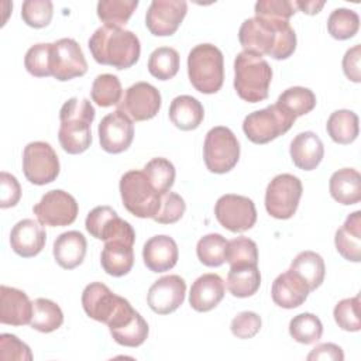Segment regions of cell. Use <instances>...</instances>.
Segmentation results:
<instances>
[{"mask_svg":"<svg viewBox=\"0 0 361 361\" xmlns=\"http://www.w3.org/2000/svg\"><path fill=\"white\" fill-rule=\"evenodd\" d=\"M186 11L185 0H154L147 10L145 25L155 37H169L176 32Z\"/></svg>","mask_w":361,"mask_h":361,"instance_id":"cell-16","label":"cell"},{"mask_svg":"<svg viewBox=\"0 0 361 361\" xmlns=\"http://www.w3.org/2000/svg\"><path fill=\"white\" fill-rule=\"evenodd\" d=\"M360 28V17L354 10L350 8H336L330 13L327 18L329 34L340 41L353 38Z\"/></svg>","mask_w":361,"mask_h":361,"instance_id":"cell-41","label":"cell"},{"mask_svg":"<svg viewBox=\"0 0 361 361\" xmlns=\"http://www.w3.org/2000/svg\"><path fill=\"white\" fill-rule=\"evenodd\" d=\"M138 6L137 0H100L97 3V17L104 25L123 27Z\"/></svg>","mask_w":361,"mask_h":361,"instance_id":"cell-36","label":"cell"},{"mask_svg":"<svg viewBox=\"0 0 361 361\" xmlns=\"http://www.w3.org/2000/svg\"><path fill=\"white\" fill-rule=\"evenodd\" d=\"M333 316L340 329L345 331H358L361 329L360 295L340 300L333 310Z\"/></svg>","mask_w":361,"mask_h":361,"instance_id":"cell-47","label":"cell"},{"mask_svg":"<svg viewBox=\"0 0 361 361\" xmlns=\"http://www.w3.org/2000/svg\"><path fill=\"white\" fill-rule=\"evenodd\" d=\"M295 6L296 8L302 10L303 13L309 14V16H313V14H317L323 6H324V1H313V0H309V1H295Z\"/></svg>","mask_w":361,"mask_h":361,"instance_id":"cell-55","label":"cell"},{"mask_svg":"<svg viewBox=\"0 0 361 361\" xmlns=\"http://www.w3.org/2000/svg\"><path fill=\"white\" fill-rule=\"evenodd\" d=\"M34 310L30 326L41 333H51L59 329L63 323V313L61 307L45 298H38L32 302Z\"/></svg>","mask_w":361,"mask_h":361,"instance_id":"cell-35","label":"cell"},{"mask_svg":"<svg viewBox=\"0 0 361 361\" xmlns=\"http://www.w3.org/2000/svg\"><path fill=\"white\" fill-rule=\"evenodd\" d=\"M310 289L305 281L295 272L288 269L286 272L278 275L272 283L271 295L275 305L283 309L299 307L307 299Z\"/></svg>","mask_w":361,"mask_h":361,"instance_id":"cell-23","label":"cell"},{"mask_svg":"<svg viewBox=\"0 0 361 361\" xmlns=\"http://www.w3.org/2000/svg\"><path fill=\"white\" fill-rule=\"evenodd\" d=\"M326 130L334 142L341 145L351 144L360 133L358 116L351 110H336L330 114Z\"/></svg>","mask_w":361,"mask_h":361,"instance_id":"cell-34","label":"cell"},{"mask_svg":"<svg viewBox=\"0 0 361 361\" xmlns=\"http://www.w3.org/2000/svg\"><path fill=\"white\" fill-rule=\"evenodd\" d=\"M331 197L344 204H355L361 200V176L357 169L341 168L336 171L329 182Z\"/></svg>","mask_w":361,"mask_h":361,"instance_id":"cell-29","label":"cell"},{"mask_svg":"<svg viewBox=\"0 0 361 361\" xmlns=\"http://www.w3.org/2000/svg\"><path fill=\"white\" fill-rule=\"evenodd\" d=\"M142 172L161 195L169 192L173 185L175 166L166 158H152L149 162H147Z\"/></svg>","mask_w":361,"mask_h":361,"instance_id":"cell-43","label":"cell"},{"mask_svg":"<svg viewBox=\"0 0 361 361\" xmlns=\"http://www.w3.org/2000/svg\"><path fill=\"white\" fill-rule=\"evenodd\" d=\"M51 47L52 44L41 42L32 45L24 58V65L28 73L35 78L52 76L51 73Z\"/></svg>","mask_w":361,"mask_h":361,"instance_id":"cell-45","label":"cell"},{"mask_svg":"<svg viewBox=\"0 0 361 361\" xmlns=\"http://www.w3.org/2000/svg\"><path fill=\"white\" fill-rule=\"evenodd\" d=\"M87 62L80 45L73 38H61L51 47V73L59 82L83 76Z\"/></svg>","mask_w":361,"mask_h":361,"instance_id":"cell-14","label":"cell"},{"mask_svg":"<svg viewBox=\"0 0 361 361\" xmlns=\"http://www.w3.org/2000/svg\"><path fill=\"white\" fill-rule=\"evenodd\" d=\"M227 245L228 241L221 234H206L197 241V258L206 267H220L226 262Z\"/></svg>","mask_w":361,"mask_h":361,"instance_id":"cell-40","label":"cell"},{"mask_svg":"<svg viewBox=\"0 0 361 361\" xmlns=\"http://www.w3.org/2000/svg\"><path fill=\"white\" fill-rule=\"evenodd\" d=\"M0 360L10 361V360H18V361H31L32 354L30 347L23 343L17 336L3 333L0 336Z\"/></svg>","mask_w":361,"mask_h":361,"instance_id":"cell-50","label":"cell"},{"mask_svg":"<svg viewBox=\"0 0 361 361\" xmlns=\"http://www.w3.org/2000/svg\"><path fill=\"white\" fill-rule=\"evenodd\" d=\"M238 41L244 51L286 59L296 49V34L289 21L252 17L244 20L238 30Z\"/></svg>","mask_w":361,"mask_h":361,"instance_id":"cell-1","label":"cell"},{"mask_svg":"<svg viewBox=\"0 0 361 361\" xmlns=\"http://www.w3.org/2000/svg\"><path fill=\"white\" fill-rule=\"evenodd\" d=\"M295 120L293 114L275 103L250 113L243 121V131L251 142L267 144L289 131Z\"/></svg>","mask_w":361,"mask_h":361,"instance_id":"cell-7","label":"cell"},{"mask_svg":"<svg viewBox=\"0 0 361 361\" xmlns=\"http://www.w3.org/2000/svg\"><path fill=\"white\" fill-rule=\"evenodd\" d=\"M188 75L192 86L204 94L216 93L224 82V58L213 44H199L188 55Z\"/></svg>","mask_w":361,"mask_h":361,"instance_id":"cell-5","label":"cell"},{"mask_svg":"<svg viewBox=\"0 0 361 361\" xmlns=\"http://www.w3.org/2000/svg\"><path fill=\"white\" fill-rule=\"evenodd\" d=\"M179 251L175 240L169 235H154L144 244L142 259L152 272H165L178 262Z\"/></svg>","mask_w":361,"mask_h":361,"instance_id":"cell-22","label":"cell"},{"mask_svg":"<svg viewBox=\"0 0 361 361\" xmlns=\"http://www.w3.org/2000/svg\"><path fill=\"white\" fill-rule=\"evenodd\" d=\"M240 158V144L228 127L217 126L209 130L203 145L206 168L213 173L231 171Z\"/></svg>","mask_w":361,"mask_h":361,"instance_id":"cell-8","label":"cell"},{"mask_svg":"<svg viewBox=\"0 0 361 361\" xmlns=\"http://www.w3.org/2000/svg\"><path fill=\"white\" fill-rule=\"evenodd\" d=\"M289 334L300 344H313L323 334V324L313 313H300L289 322Z\"/></svg>","mask_w":361,"mask_h":361,"instance_id":"cell-42","label":"cell"},{"mask_svg":"<svg viewBox=\"0 0 361 361\" xmlns=\"http://www.w3.org/2000/svg\"><path fill=\"white\" fill-rule=\"evenodd\" d=\"M303 186L298 176L290 173L276 175L265 190V209L269 216L286 220L290 219L299 206Z\"/></svg>","mask_w":361,"mask_h":361,"instance_id":"cell-9","label":"cell"},{"mask_svg":"<svg viewBox=\"0 0 361 361\" xmlns=\"http://www.w3.org/2000/svg\"><path fill=\"white\" fill-rule=\"evenodd\" d=\"M87 243L80 231L71 230L59 234L54 241V258L63 269L79 267L86 255Z\"/></svg>","mask_w":361,"mask_h":361,"instance_id":"cell-26","label":"cell"},{"mask_svg":"<svg viewBox=\"0 0 361 361\" xmlns=\"http://www.w3.org/2000/svg\"><path fill=\"white\" fill-rule=\"evenodd\" d=\"M217 221L233 233L250 230L257 221V210L254 202L241 195H223L214 206Z\"/></svg>","mask_w":361,"mask_h":361,"instance_id":"cell-13","label":"cell"},{"mask_svg":"<svg viewBox=\"0 0 361 361\" xmlns=\"http://www.w3.org/2000/svg\"><path fill=\"white\" fill-rule=\"evenodd\" d=\"M289 154L295 166L303 171L316 169L324 157V147L313 131L299 133L290 142Z\"/></svg>","mask_w":361,"mask_h":361,"instance_id":"cell-25","label":"cell"},{"mask_svg":"<svg viewBox=\"0 0 361 361\" xmlns=\"http://www.w3.org/2000/svg\"><path fill=\"white\" fill-rule=\"evenodd\" d=\"M120 195L124 207L135 217L154 219L159 210L161 193L151 185L142 171H128L120 179Z\"/></svg>","mask_w":361,"mask_h":361,"instance_id":"cell-6","label":"cell"},{"mask_svg":"<svg viewBox=\"0 0 361 361\" xmlns=\"http://www.w3.org/2000/svg\"><path fill=\"white\" fill-rule=\"evenodd\" d=\"M224 292V281L217 274H204L193 282L189 303L196 312H209L221 302Z\"/></svg>","mask_w":361,"mask_h":361,"instance_id":"cell-24","label":"cell"},{"mask_svg":"<svg viewBox=\"0 0 361 361\" xmlns=\"http://www.w3.org/2000/svg\"><path fill=\"white\" fill-rule=\"evenodd\" d=\"M94 107L87 99L72 97L63 103L59 111L61 127L58 140L65 152L76 155L90 147V126L94 120Z\"/></svg>","mask_w":361,"mask_h":361,"instance_id":"cell-3","label":"cell"},{"mask_svg":"<svg viewBox=\"0 0 361 361\" xmlns=\"http://www.w3.org/2000/svg\"><path fill=\"white\" fill-rule=\"evenodd\" d=\"M226 262L230 267L237 265H257L258 264V248L255 241L248 237H235L228 241L226 251Z\"/></svg>","mask_w":361,"mask_h":361,"instance_id":"cell-44","label":"cell"},{"mask_svg":"<svg viewBox=\"0 0 361 361\" xmlns=\"http://www.w3.org/2000/svg\"><path fill=\"white\" fill-rule=\"evenodd\" d=\"M360 58H361V45H354L353 48H350L343 58V71L344 75L355 82L360 83L361 82V73H360Z\"/></svg>","mask_w":361,"mask_h":361,"instance_id":"cell-53","label":"cell"},{"mask_svg":"<svg viewBox=\"0 0 361 361\" xmlns=\"http://www.w3.org/2000/svg\"><path fill=\"white\" fill-rule=\"evenodd\" d=\"M272 68L258 54L243 51L234 59V89L240 99L258 103L268 97Z\"/></svg>","mask_w":361,"mask_h":361,"instance_id":"cell-4","label":"cell"},{"mask_svg":"<svg viewBox=\"0 0 361 361\" xmlns=\"http://www.w3.org/2000/svg\"><path fill=\"white\" fill-rule=\"evenodd\" d=\"M92 100L100 107H110L118 104L123 97V89L118 78L111 73L99 75L92 85Z\"/></svg>","mask_w":361,"mask_h":361,"instance_id":"cell-39","label":"cell"},{"mask_svg":"<svg viewBox=\"0 0 361 361\" xmlns=\"http://www.w3.org/2000/svg\"><path fill=\"white\" fill-rule=\"evenodd\" d=\"M32 310V302L25 292L6 285L0 286V323L10 326L30 324Z\"/></svg>","mask_w":361,"mask_h":361,"instance_id":"cell-21","label":"cell"},{"mask_svg":"<svg viewBox=\"0 0 361 361\" xmlns=\"http://www.w3.org/2000/svg\"><path fill=\"white\" fill-rule=\"evenodd\" d=\"M45 241V228L39 221L32 219L20 220L10 233V245L13 251L23 258L38 255L42 251Z\"/></svg>","mask_w":361,"mask_h":361,"instance_id":"cell-20","label":"cell"},{"mask_svg":"<svg viewBox=\"0 0 361 361\" xmlns=\"http://www.w3.org/2000/svg\"><path fill=\"white\" fill-rule=\"evenodd\" d=\"M124 298L113 293L104 283L92 282L82 293V306L85 313L96 322L107 324Z\"/></svg>","mask_w":361,"mask_h":361,"instance_id":"cell-19","label":"cell"},{"mask_svg":"<svg viewBox=\"0 0 361 361\" xmlns=\"http://www.w3.org/2000/svg\"><path fill=\"white\" fill-rule=\"evenodd\" d=\"M261 285V274L257 265L230 267L227 289L235 298H248L257 293Z\"/></svg>","mask_w":361,"mask_h":361,"instance_id":"cell-32","label":"cell"},{"mask_svg":"<svg viewBox=\"0 0 361 361\" xmlns=\"http://www.w3.org/2000/svg\"><path fill=\"white\" fill-rule=\"evenodd\" d=\"M21 197V186L16 176L8 172L0 173V207L7 209L18 203Z\"/></svg>","mask_w":361,"mask_h":361,"instance_id":"cell-52","label":"cell"},{"mask_svg":"<svg viewBox=\"0 0 361 361\" xmlns=\"http://www.w3.org/2000/svg\"><path fill=\"white\" fill-rule=\"evenodd\" d=\"M186 210L185 200L175 192L161 195V204L154 220L159 224H173L183 216Z\"/></svg>","mask_w":361,"mask_h":361,"instance_id":"cell-48","label":"cell"},{"mask_svg":"<svg viewBox=\"0 0 361 361\" xmlns=\"http://www.w3.org/2000/svg\"><path fill=\"white\" fill-rule=\"evenodd\" d=\"M289 269L305 281L310 292L317 289L324 281V274H326L324 261L322 255H319L314 251L299 252L292 261Z\"/></svg>","mask_w":361,"mask_h":361,"instance_id":"cell-31","label":"cell"},{"mask_svg":"<svg viewBox=\"0 0 361 361\" xmlns=\"http://www.w3.org/2000/svg\"><path fill=\"white\" fill-rule=\"evenodd\" d=\"M185 293V281L179 275H166L151 285L147 302L152 312L158 314H169L183 303Z\"/></svg>","mask_w":361,"mask_h":361,"instance_id":"cell-18","label":"cell"},{"mask_svg":"<svg viewBox=\"0 0 361 361\" xmlns=\"http://www.w3.org/2000/svg\"><path fill=\"white\" fill-rule=\"evenodd\" d=\"M110 334L116 343L124 347H138L148 337V324L142 316L134 310L127 316L121 323L114 327H110Z\"/></svg>","mask_w":361,"mask_h":361,"instance_id":"cell-33","label":"cell"},{"mask_svg":"<svg viewBox=\"0 0 361 361\" xmlns=\"http://www.w3.org/2000/svg\"><path fill=\"white\" fill-rule=\"evenodd\" d=\"M23 172L32 185H47L59 175V159L55 149L44 141H34L23 151Z\"/></svg>","mask_w":361,"mask_h":361,"instance_id":"cell-10","label":"cell"},{"mask_svg":"<svg viewBox=\"0 0 361 361\" xmlns=\"http://www.w3.org/2000/svg\"><path fill=\"white\" fill-rule=\"evenodd\" d=\"M309 361H316V360H331V361H343L344 360V353L341 347L333 343H322L316 345L307 355Z\"/></svg>","mask_w":361,"mask_h":361,"instance_id":"cell-54","label":"cell"},{"mask_svg":"<svg viewBox=\"0 0 361 361\" xmlns=\"http://www.w3.org/2000/svg\"><path fill=\"white\" fill-rule=\"evenodd\" d=\"M159 109L161 93L155 86L147 82H137L131 85L117 104V110L135 121H145L155 117Z\"/></svg>","mask_w":361,"mask_h":361,"instance_id":"cell-15","label":"cell"},{"mask_svg":"<svg viewBox=\"0 0 361 361\" xmlns=\"http://www.w3.org/2000/svg\"><path fill=\"white\" fill-rule=\"evenodd\" d=\"M276 104L288 110L295 117H300L310 113L314 109L316 96L307 87L293 86L279 94Z\"/></svg>","mask_w":361,"mask_h":361,"instance_id":"cell-37","label":"cell"},{"mask_svg":"<svg viewBox=\"0 0 361 361\" xmlns=\"http://www.w3.org/2000/svg\"><path fill=\"white\" fill-rule=\"evenodd\" d=\"M32 212L42 226L63 227L76 220L79 206L72 195L65 190L55 189L47 192L32 207Z\"/></svg>","mask_w":361,"mask_h":361,"instance_id":"cell-12","label":"cell"},{"mask_svg":"<svg viewBox=\"0 0 361 361\" xmlns=\"http://www.w3.org/2000/svg\"><path fill=\"white\" fill-rule=\"evenodd\" d=\"M87 45L97 63L116 69L131 68L141 52L140 39L134 32L113 25L99 27L89 38Z\"/></svg>","mask_w":361,"mask_h":361,"instance_id":"cell-2","label":"cell"},{"mask_svg":"<svg viewBox=\"0 0 361 361\" xmlns=\"http://www.w3.org/2000/svg\"><path fill=\"white\" fill-rule=\"evenodd\" d=\"M100 147L109 154L124 152L133 142V120L120 110L104 116L97 128Z\"/></svg>","mask_w":361,"mask_h":361,"instance_id":"cell-17","label":"cell"},{"mask_svg":"<svg viewBox=\"0 0 361 361\" xmlns=\"http://www.w3.org/2000/svg\"><path fill=\"white\" fill-rule=\"evenodd\" d=\"M54 14V6L49 0H25L21 7L23 21L32 28L47 27Z\"/></svg>","mask_w":361,"mask_h":361,"instance_id":"cell-46","label":"cell"},{"mask_svg":"<svg viewBox=\"0 0 361 361\" xmlns=\"http://www.w3.org/2000/svg\"><path fill=\"white\" fill-rule=\"evenodd\" d=\"M334 244L337 252L347 261H361V212L347 216L344 224L336 231Z\"/></svg>","mask_w":361,"mask_h":361,"instance_id":"cell-27","label":"cell"},{"mask_svg":"<svg viewBox=\"0 0 361 361\" xmlns=\"http://www.w3.org/2000/svg\"><path fill=\"white\" fill-rule=\"evenodd\" d=\"M230 329L237 338H251L261 329V317L255 312H241L231 320Z\"/></svg>","mask_w":361,"mask_h":361,"instance_id":"cell-51","label":"cell"},{"mask_svg":"<svg viewBox=\"0 0 361 361\" xmlns=\"http://www.w3.org/2000/svg\"><path fill=\"white\" fill-rule=\"evenodd\" d=\"M85 227L87 233L102 241H126L134 245L135 231L131 224L118 217L110 206H97L89 212Z\"/></svg>","mask_w":361,"mask_h":361,"instance_id":"cell-11","label":"cell"},{"mask_svg":"<svg viewBox=\"0 0 361 361\" xmlns=\"http://www.w3.org/2000/svg\"><path fill=\"white\" fill-rule=\"evenodd\" d=\"M100 264L106 274L111 276L127 275L134 265L133 244L126 241H106L100 255Z\"/></svg>","mask_w":361,"mask_h":361,"instance_id":"cell-28","label":"cell"},{"mask_svg":"<svg viewBox=\"0 0 361 361\" xmlns=\"http://www.w3.org/2000/svg\"><path fill=\"white\" fill-rule=\"evenodd\" d=\"M149 73L159 80L172 79L179 71V54L171 47H159L148 59Z\"/></svg>","mask_w":361,"mask_h":361,"instance_id":"cell-38","label":"cell"},{"mask_svg":"<svg viewBox=\"0 0 361 361\" xmlns=\"http://www.w3.org/2000/svg\"><path fill=\"white\" fill-rule=\"evenodd\" d=\"M204 117L202 103L189 96L182 94L175 97L169 106V118L176 128L182 131H190L200 126Z\"/></svg>","mask_w":361,"mask_h":361,"instance_id":"cell-30","label":"cell"},{"mask_svg":"<svg viewBox=\"0 0 361 361\" xmlns=\"http://www.w3.org/2000/svg\"><path fill=\"white\" fill-rule=\"evenodd\" d=\"M295 1L290 0H259L254 6L255 17L289 21L296 13Z\"/></svg>","mask_w":361,"mask_h":361,"instance_id":"cell-49","label":"cell"}]
</instances>
